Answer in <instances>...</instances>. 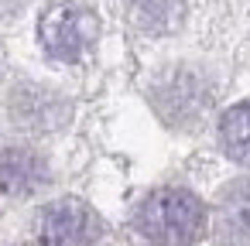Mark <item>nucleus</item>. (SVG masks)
Listing matches in <instances>:
<instances>
[{
  "label": "nucleus",
  "instance_id": "1",
  "mask_svg": "<svg viewBox=\"0 0 250 246\" xmlns=\"http://www.w3.org/2000/svg\"><path fill=\"white\" fill-rule=\"evenodd\" d=\"M134 226L154 246H192L206 226V208L185 188H161L137 205Z\"/></svg>",
  "mask_w": 250,
  "mask_h": 246
},
{
  "label": "nucleus",
  "instance_id": "2",
  "mask_svg": "<svg viewBox=\"0 0 250 246\" xmlns=\"http://www.w3.org/2000/svg\"><path fill=\"white\" fill-rule=\"evenodd\" d=\"M96 239H100V219L79 198H59L45 205L35 222L38 246H93Z\"/></svg>",
  "mask_w": 250,
  "mask_h": 246
},
{
  "label": "nucleus",
  "instance_id": "3",
  "mask_svg": "<svg viewBox=\"0 0 250 246\" xmlns=\"http://www.w3.org/2000/svg\"><path fill=\"white\" fill-rule=\"evenodd\" d=\"M38 35H42V45L52 58L76 62L89 48V41L96 38V18L83 7L59 4L52 11H45V18L38 24Z\"/></svg>",
  "mask_w": 250,
  "mask_h": 246
},
{
  "label": "nucleus",
  "instance_id": "4",
  "mask_svg": "<svg viewBox=\"0 0 250 246\" xmlns=\"http://www.w3.org/2000/svg\"><path fill=\"white\" fill-rule=\"evenodd\" d=\"M216 236L226 246H250V178L223 188L216 205Z\"/></svg>",
  "mask_w": 250,
  "mask_h": 246
},
{
  "label": "nucleus",
  "instance_id": "5",
  "mask_svg": "<svg viewBox=\"0 0 250 246\" xmlns=\"http://www.w3.org/2000/svg\"><path fill=\"white\" fill-rule=\"evenodd\" d=\"M45 181V161L24 147L0 151V195H28Z\"/></svg>",
  "mask_w": 250,
  "mask_h": 246
},
{
  "label": "nucleus",
  "instance_id": "6",
  "mask_svg": "<svg viewBox=\"0 0 250 246\" xmlns=\"http://www.w3.org/2000/svg\"><path fill=\"white\" fill-rule=\"evenodd\" d=\"M219 140L223 151L236 161L250 168V103H236L223 113L219 120Z\"/></svg>",
  "mask_w": 250,
  "mask_h": 246
},
{
  "label": "nucleus",
  "instance_id": "7",
  "mask_svg": "<svg viewBox=\"0 0 250 246\" xmlns=\"http://www.w3.org/2000/svg\"><path fill=\"white\" fill-rule=\"evenodd\" d=\"M130 7H134L137 28L147 31V35H168V31H175L178 21H182V11H185L182 0H130Z\"/></svg>",
  "mask_w": 250,
  "mask_h": 246
}]
</instances>
